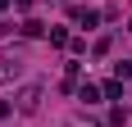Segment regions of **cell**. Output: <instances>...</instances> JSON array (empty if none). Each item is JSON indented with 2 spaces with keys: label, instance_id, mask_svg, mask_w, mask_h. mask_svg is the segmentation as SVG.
Wrapping results in <instances>:
<instances>
[{
  "label": "cell",
  "instance_id": "obj_1",
  "mask_svg": "<svg viewBox=\"0 0 132 127\" xmlns=\"http://www.w3.org/2000/svg\"><path fill=\"white\" fill-rule=\"evenodd\" d=\"M37 100H41V91H37V86H27V91H23V109H37Z\"/></svg>",
  "mask_w": 132,
  "mask_h": 127
}]
</instances>
